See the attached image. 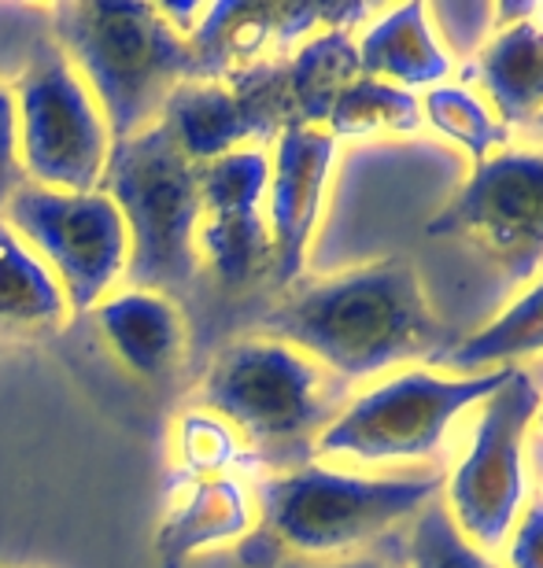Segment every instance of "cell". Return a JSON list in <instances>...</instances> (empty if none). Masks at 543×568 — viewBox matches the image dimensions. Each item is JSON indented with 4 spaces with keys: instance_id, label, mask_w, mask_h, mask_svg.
<instances>
[{
    "instance_id": "21",
    "label": "cell",
    "mask_w": 543,
    "mask_h": 568,
    "mask_svg": "<svg viewBox=\"0 0 543 568\" xmlns=\"http://www.w3.org/2000/svg\"><path fill=\"white\" fill-rule=\"evenodd\" d=\"M540 355H543V270L533 281L522 284V292L489 325L477 328L455 351H448L440 358L455 373H489Z\"/></svg>"
},
{
    "instance_id": "27",
    "label": "cell",
    "mask_w": 543,
    "mask_h": 568,
    "mask_svg": "<svg viewBox=\"0 0 543 568\" xmlns=\"http://www.w3.org/2000/svg\"><path fill=\"white\" fill-rule=\"evenodd\" d=\"M22 185H27V174H22V163H19L16 97H11L8 82H0V211H4V203L16 196Z\"/></svg>"
},
{
    "instance_id": "28",
    "label": "cell",
    "mask_w": 543,
    "mask_h": 568,
    "mask_svg": "<svg viewBox=\"0 0 543 568\" xmlns=\"http://www.w3.org/2000/svg\"><path fill=\"white\" fill-rule=\"evenodd\" d=\"M281 568H403L395 561V554H381V550H362L355 558H344V561H325V565H303V561H292V565H281Z\"/></svg>"
},
{
    "instance_id": "13",
    "label": "cell",
    "mask_w": 543,
    "mask_h": 568,
    "mask_svg": "<svg viewBox=\"0 0 543 568\" xmlns=\"http://www.w3.org/2000/svg\"><path fill=\"white\" fill-rule=\"evenodd\" d=\"M200 178V266H211L225 288L270 274V230H267V148H241L219 155L197 170Z\"/></svg>"
},
{
    "instance_id": "15",
    "label": "cell",
    "mask_w": 543,
    "mask_h": 568,
    "mask_svg": "<svg viewBox=\"0 0 543 568\" xmlns=\"http://www.w3.org/2000/svg\"><path fill=\"white\" fill-rule=\"evenodd\" d=\"M255 495L241 476H211V480L181 484L174 503L155 531L160 568H185L197 554L230 547L252 536Z\"/></svg>"
},
{
    "instance_id": "1",
    "label": "cell",
    "mask_w": 543,
    "mask_h": 568,
    "mask_svg": "<svg viewBox=\"0 0 543 568\" xmlns=\"http://www.w3.org/2000/svg\"><path fill=\"white\" fill-rule=\"evenodd\" d=\"M263 328L341 381H373L444 351V328L406 255L300 284L263 317Z\"/></svg>"
},
{
    "instance_id": "12",
    "label": "cell",
    "mask_w": 543,
    "mask_h": 568,
    "mask_svg": "<svg viewBox=\"0 0 543 568\" xmlns=\"http://www.w3.org/2000/svg\"><path fill=\"white\" fill-rule=\"evenodd\" d=\"M378 16L370 4H252L225 0L203 4L200 22L185 38L192 78L214 82L259 63H281L319 30H362Z\"/></svg>"
},
{
    "instance_id": "5",
    "label": "cell",
    "mask_w": 543,
    "mask_h": 568,
    "mask_svg": "<svg viewBox=\"0 0 543 568\" xmlns=\"http://www.w3.org/2000/svg\"><path fill=\"white\" fill-rule=\"evenodd\" d=\"M514 366L489 373H433L406 366L352 395L311 443L314 462L418 465L444 450L451 425L481 406Z\"/></svg>"
},
{
    "instance_id": "31",
    "label": "cell",
    "mask_w": 543,
    "mask_h": 568,
    "mask_svg": "<svg viewBox=\"0 0 543 568\" xmlns=\"http://www.w3.org/2000/svg\"><path fill=\"white\" fill-rule=\"evenodd\" d=\"M529 16H533V22L543 30V4H533V11H529Z\"/></svg>"
},
{
    "instance_id": "14",
    "label": "cell",
    "mask_w": 543,
    "mask_h": 568,
    "mask_svg": "<svg viewBox=\"0 0 543 568\" xmlns=\"http://www.w3.org/2000/svg\"><path fill=\"white\" fill-rule=\"evenodd\" d=\"M336 141L322 126H285L270 148L267 181V230H270V277L278 288H292L308 266L319 233Z\"/></svg>"
},
{
    "instance_id": "7",
    "label": "cell",
    "mask_w": 543,
    "mask_h": 568,
    "mask_svg": "<svg viewBox=\"0 0 543 568\" xmlns=\"http://www.w3.org/2000/svg\"><path fill=\"white\" fill-rule=\"evenodd\" d=\"M197 399L230 422L248 447H296L333 422L330 373L270 336L233 339L214 355Z\"/></svg>"
},
{
    "instance_id": "23",
    "label": "cell",
    "mask_w": 543,
    "mask_h": 568,
    "mask_svg": "<svg viewBox=\"0 0 543 568\" xmlns=\"http://www.w3.org/2000/svg\"><path fill=\"white\" fill-rule=\"evenodd\" d=\"M422 126H429L448 144H455L459 152H466L473 166L503 152L506 141H511V130L503 126L500 115L489 108V100L470 82H448L429 89L422 97Z\"/></svg>"
},
{
    "instance_id": "10",
    "label": "cell",
    "mask_w": 543,
    "mask_h": 568,
    "mask_svg": "<svg viewBox=\"0 0 543 568\" xmlns=\"http://www.w3.org/2000/svg\"><path fill=\"white\" fill-rule=\"evenodd\" d=\"M425 233L470 244L506 277L533 281L543 266V148H503L473 166Z\"/></svg>"
},
{
    "instance_id": "22",
    "label": "cell",
    "mask_w": 543,
    "mask_h": 568,
    "mask_svg": "<svg viewBox=\"0 0 543 568\" xmlns=\"http://www.w3.org/2000/svg\"><path fill=\"white\" fill-rule=\"evenodd\" d=\"M330 138L341 141H373V138H414L422 133V97L395 89L378 78H355L336 97L325 119Z\"/></svg>"
},
{
    "instance_id": "6",
    "label": "cell",
    "mask_w": 543,
    "mask_h": 568,
    "mask_svg": "<svg viewBox=\"0 0 543 568\" xmlns=\"http://www.w3.org/2000/svg\"><path fill=\"white\" fill-rule=\"evenodd\" d=\"M540 384L533 373H514L481 403L473 417L466 454L444 476V506L451 525L484 554H500L511 528L533 495L529 439L540 410Z\"/></svg>"
},
{
    "instance_id": "26",
    "label": "cell",
    "mask_w": 543,
    "mask_h": 568,
    "mask_svg": "<svg viewBox=\"0 0 543 568\" xmlns=\"http://www.w3.org/2000/svg\"><path fill=\"white\" fill-rule=\"evenodd\" d=\"M503 568H543V491L529 495V503L503 542Z\"/></svg>"
},
{
    "instance_id": "11",
    "label": "cell",
    "mask_w": 543,
    "mask_h": 568,
    "mask_svg": "<svg viewBox=\"0 0 543 568\" xmlns=\"http://www.w3.org/2000/svg\"><path fill=\"white\" fill-rule=\"evenodd\" d=\"M160 122L197 166L241 148L274 144L281 130L296 126L285 67L259 63L214 82L189 78L167 97Z\"/></svg>"
},
{
    "instance_id": "19",
    "label": "cell",
    "mask_w": 543,
    "mask_h": 568,
    "mask_svg": "<svg viewBox=\"0 0 543 568\" xmlns=\"http://www.w3.org/2000/svg\"><path fill=\"white\" fill-rule=\"evenodd\" d=\"M285 89L292 104V122L296 126H322L336 104V97L355 82L359 74V52H355V30L330 27L311 33L308 41L296 44L285 60Z\"/></svg>"
},
{
    "instance_id": "8",
    "label": "cell",
    "mask_w": 543,
    "mask_h": 568,
    "mask_svg": "<svg viewBox=\"0 0 543 568\" xmlns=\"http://www.w3.org/2000/svg\"><path fill=\"white\" fill-rule=\"evenodd\" d=\"M19 163L30 185L93 192L104 174L111 133L93 93L56 41H38L11 82Z\"/></svg>"
},
{
    "instance_id": "9",
    "label": "cell",
    "mask_w": 543,
    "mask_h": 568,
    "mask_svg": "<svg viewBox=\"0 0 543 568\" xmlns=\"http://www.w3.org/2000/svg\"><path fill=\"white\" fill-rule=\"evenodd\" d=\"M0 222L49 266L71 314H89L127 281L130 236L119 207L104 192H60L22 185L4 203Z\"/></svg>"
},
{
    "instance_id": "24",
    "label": "cell",
    "mask_w": 543,
    "mask_h": 568,
    "mask_svg": "<svg viewBox=\"0 0 543 568\" xmlns=\"http://www.w3.org/2000/svg\"><path fill=\"white\" fill-rule=\"evenodd\" d=\"M174 469L181 484L189 480H211V476H233L237 469L255 465V454L248 450V439L219 414L192 406L181 410L171 436Z\"/></svg>"
},
{
    "instance_id": "18",
    "label": "cell",
    "mask_w": 543,
    "mask_h": 568,
    "mask_svg": "<svg viewBox=\"0 0 543 568\" xmlns=\"http://www.w3.org/2000/svg\"><path fill=\"white\" fill-rule=\"evenodd\" d=\"M529 11L533 4L495 8V16H506L511 22L489 33L470 60V78L481 85L489 108L506 130L533 126L543 111V30Z\"/></svg>"
},
{
    "instance_id": "30",
    "label": "cell",
    "mask_w": 543,
    "mask_h": 568,
    "mask_svg": "<svg viewBox=\"0 0 543 568\" xmlns=\"http://www.w3.org/2000/svg\"><path fill=\"white\" fill-rule=\"evenodd\" d=\"M533 439H543V399H540V410H536V422H533Z\"/></svg>"
},
{
    "instance_id": "2",
    "label": "cell",
    "mask_w": 543,
    "mask_h": 568,
    "mask_svg": "<svg viewBox=\"0 0 543 568\" xmlns=\"http://www.w3.org/2000/svg\"><path fill=\"white\" fill-rule=\"evenodd\" d=\"M444 491V473H355L325 462L296 465L255 487V528L241 542L248 568L355 558Z\"/></svg>"
},
{
    "instance_id": "3",
    "label": "cell",
    "mask_w": 543,
    "mask_h": 568,
    "mask_svg": "<svg viewBox=\"0 0 543 568\" xmlns=\"http://www.w3.org/2000/svg\"><path fill=\"white\" fill-rule=\"evenodd\" d=\"M56 38L93 93L111 141L133 138L160 119L167 97L192 78L189 44L163 4H86L52 8Z\"/></svg>"
},
{
    "instance_id": "16",
    "label": "cell",
    "mask_w": 543,
    "mask_h": 568,
    "mask_svg": "<svg viewBox=\"0 0 543 568\" xmlns=\"http://www.w3.org/2000/svg\"><path fill=\"white\" fill-rule=\"evenodd\" d=\"M97 333L119 366L141 381H167L185 358V314L163 292L115 288L93 311Z\"/></svg>"
},
{
    "instance_id": "4",
    "label": "cell",
    "mask_w": 543,
    "mask_h": 568,
    "mask_svg": "<svg viewBox=\"0 0 543 568\" xmlns=\"http://www.w3.org/2000/svg\"><path fill=\"white\" fill-rule=\"evenodd\" d=\"M160 119L133 138L111 141L100 192L115 203L130 236L127 284L149 292H181L197 277L200 178Z\"/></svg>"
},
{
    "instance_id": "32",
    "label": "cell",
    "mask_w": 543,
    "mask_h": 568,
    "mask_svg": "<svg viewBox=\"0 0 543 568\" xmlns=\"http://www.w3.org/2000/svg\"><path fill=\"white\" fill-rule=\"evenodd\" d=\"M529 130H533V133H540V138H543V111H540V119L533 122V126H529Z\"/></svg>"
},
{
    "instance_id": "29",
    "label": "cell",
    "mask_w": 543,
    "mask_h": 568,
    "mask_svg": "<svg viewBox=\"0 0 543 568\" xmlns=\"http://www.w3.org/2000/svg\"><path fill=\"white\" fill-rule=\"evenodd\" d=\"M529 469H533L543 491V439H529Z\"/></svg>"
},
{
    "instance_id": "20",
    "label": "cell",
    "mask_w": 543,
    "mask_h": 568,
    "mask_svg": "<svg viewBox=\"0 0 543 568\" xmlns=\"http://www.w3.org/2000/svg\"><path fill=\"white\" fill-rule=\"evenodd\" d=\"M67 317L60 281L0 222V336H49Z\"/></svg>"
},
{
    "instance_id": "17",
    "label": "cell",
    "mask_w": 543,
    "mask_h": 568,
    "mask_svg": "<svg viewBox=\"0 0 543 568\" xmlns=\"http://www.w3.org/2000/svg\"><path fill=\"white\" fill-rule=\"evenodd\" d=\"M359 74L378 78L395 89H436L448 85L455 74V55L436 33L429 4L411 0L400 8H378L362 33L355 38Z\"/></svg>"
},
{
    "instance_id": "25",
    "label": "cell",
    "mask_w": 543,
    "mask_h": 568,
    "mask_svg": "<svg viewBox=\"0 0 543 568\" xmlns=\"http://www.w3.org/2000/svg\"><path fill=\"white\" fill-rule=\"evenodd\" d=\"M403 568H503L492 554L477 550L462 531L451 525L448 509L429 503L422 514L411 520L406 536V561Z\"/></svg>"
}]
</instances>
